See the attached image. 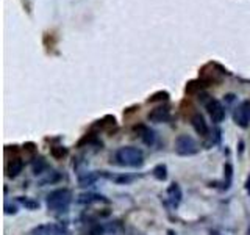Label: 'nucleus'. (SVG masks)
Returning <instances> with one entry per match:
<instances>
[{
  "label": "nucleus",
  "mask_w": 250,
  "mask_h": 235,
  "mask_svg": "<svg viewBox=\"0 0 250 235\" xmlns=\"http://www.w3.org/2000/svg\"><path fill=\"white\" fill-rule=\"evenodd\" d=\"M114 163L125 168H141L144 164V152L135 146H122L114 152Z\"/></svg>",
  "instance_id": "f257e3e1"
},
{
  "label": "nucleus",
  "mask_w": 250,
  "mask_h": 235,
  "mask_svg": "<svg viewBox=\"0 0 250 235\" xmlns=\"http://www.w3.org/2000/svg\"><path fill=\"white\" fill-rule=\"evenodd\" d=\"M72 199V191L67 190V188H58V190H53L47 194L45 206L53 213H64V212L69 210Z\"/></svg>",
  "instance_id": "f03ea898"
},
{
  "label": "nucleus",
  "mask_w": 250,
  "mask_h": 235,
  "mask_svg": "<svg viewBox=\"0 0 250 235\" xmlns=\"http://www.w3.org/2000/svg\"><path fill=\"white\" fill-rule=\"evenodd\" d=\"M199 151H200L199 143L191 135L183 133V135H178L175 138V152L180 157H191L195 155Z\"/></svg>",
  "instance_id": "7ed1b4c3"
},
{
  "label": "nucleus",
  "mask_w": 250,
  "mask_h": 235,
  "mask_svg": "<svg viewBox=\"0 0 250 235\" xmlns=\"http://www.w3.org/2000/svg\"><path fill=\"white\" fill-rule=\"evenodd\" d=\"M202 100H203V105H205L207 112H208V115L211 118V121L219 124V122H222L225 119V108L221 104V100L213 99L209 96H207V99H202Z\"/></svg>",
  "instance_id": "20e7f679"
},
{
  "label": "nucleus",
  "mask_w": 250,
  "mask_h": 235,
  "mask_svg": "<svg viewBox=\"0 0 250 235\" xmlns=\"http://www.w3.org/2000/svg\"><path fill=\"white\" fill-rule=\"evenodd\" d=\"M233 121L241 129H247L250 122V100H242L241 104L234 108Z\"/></svg>",
  "instance_id": "39448f33"
},
{
  "label": "nucleus",
  "mask_w": 250,
  "mask_h": 235,
  "mask_svg": "<svg viewBox=\"0 0 250 235\" xmlns=\"http://www.w3.org/2000/svg\"><path fill=\"white\" fill-rule=\"evenodd\" d=\"M189 121H191L192 129L197 132L200 137H208L209 135V127H208L205 118H203V115L200 112H194L189 116Z\"/></svg>",
  "instance_id": "423d86ee"
},
{
  "label": "nucleus",
  "mask_w": 250,
  "mask_h": 235,
  "mask_svg": "<svg viewBox=\"0 0 250 235\" xmlns=\"http://www.w3.org/2000/svg\"><path fill=\"white\" fill-rule=\"evenodd\" d=\"M31 235H70L66 227L60 224H45L38 226L36 229L31 231Z\"/></svg>",
  "instance_id": "0eeeda50"
},
{
  "label": "nucleus",
  "mask_w": 250,
  "mask_h": 235,
  "mask_svg": "<svg viewBox=\"0 0 250 235\" xmlns=\"http://www.w3.org/2000/svg\"><path fill=\"white\" fill-rule=\"evenodd\" d=\"M148 121H152V122H156V124H160V122H167L170 119V110L167 105H160V107H156L153 108L150 113H148Z\"/></svg>",
  "instance_id": "6e6552de"
},
{
  "label": "nucleus",
  "mask_w": 250,
  "mask_h": 235,
  "mask_svg": "<svg viewBox=\"0 0 250 235\" xmlns=\"http://www.w3.org/2000/svg\"><path fill=\"white\" fill-rule=\"evenodd\" d=\"M166 194H167V201L170 204V207L177 209L180 206V202H182V198H183V191H182V188H180V185L175 184V182L170 184L167 187Z\"/></svg>",
  "instance_id": "1a4fd4ad"
},
{
  "label": "nucleus",
  "mask_w": 250,
  "mask_h": 235,
  "mask_svg": "<svg viewBox=\"0 0 250 235\" xmlns=\"http://www.w3.org/2000/svg\"><path fill=\"white\" fill-rule=\"evenodd\" d=\"M23 169V160L19 155H14L13 159L6 162V176L8 177H18Z\"/></svg>",
  "instance_id": "9d476101"
},
{
  "label": "nucleus",
  "mask_w": 250,
  "mask_h": 235,
  "mask_svg": "<svg viewBox=\"0 0 250 235\" xmlns=\"http://www.w3.org/2000/svg\"><path fill=\"white\" fill-rule=\"evenodd\" d=\"M78 204H96V202H108L105 196L97 194V193H82L77 198Z\"/></svg>",
  "instance_id": "9b49d317"
},
{
  "label": "nucleus",
  "mask_w": 250,
  "mask_h": 235,
  "mask_svg": "<svg viewBox=\"0 0 250 235\" xmlns=\"http://www.w3.org/2000/svg\"><path fill=\"white\" fill-rule=\"evenodd\" d=\"M135 130L138 132V135L141 137V140H143L146 144L152 146L155 143V132L152 129L146 127V125H136Z\"/></svg>",
  "instance_id": "f8f14e48"
},
{
  "label": "nucleus",
  "mask_w": 250,
  "mask_h": 235,
  "mask_svg": "<svg viewBox=\"0 0 250 235\" xmlns=\"http://www.w3.org/2000/svg\"><path fill=\"white\" fill-rule=\"evenodd\" d=\"M99 176L94 174V172H82L78 174V185L80 187H91L97 182Z\"/></svg>",
  "instance_id": "ddd939ff"
},
{
  "label": "nucleus",
  "mask_w": 250,
  "mask_h": 235,
  "mask_svg": "<svg viewBox=\"0 0 250 235\" xmlns=\"http://www.w3.org/2000/svg\"><path fill=\"white\" fill-rule=\"evenodd\" d=\"M152 174H153V177L156 179V180H166L167 179V166L166 164H156V166L153 168V171H152Z\"/></svg>",
  "instance_id": "4468645a"
},
{
  "label": "nucleus",
  "mask_w": 250,
  "mask_h": 235,
  "mask_svg": "<svg viewBox=\"0 0 250 235\" xmlns=\"http://www.w3.org/2000/svg\"><path fill=\"white\" fill-rule=\"evenodd\" d=\"M18 202L21 204V206L25 207V209H28V210H36V209H39V202H36V201H33V199L27 198V196H19V198H18Z\"/></svg>",
  "instance_id": "2eb2a0df"
},
{
  "label": "nucleus",
  "mask_w": 250,
  "mask_h": 235,
  "mask_svg": "<svg viewBox=\"0 0 250 235\" xmlns=\"http://www.w3.org/2000/svg\"><path fill=\"white\" fill-rule=\"evenodd\" d=\"M47 168V163L44 159H35V163H33V172L38 176V174H42V169Z\"/></svg>",
  "instance_id": "dca6fc26"
},
{
  "label": "nucleus",
  "mask_w": 250,
  "mask_h": 235,
  "mask_svg": "<svg viewBox=\"0 0 250 235\" xmlns=\"http://www.w3.org/2000/svg\"><path fill=\"white\" fill-rule=\"evenodd\" d=\"M52 155L55 159H62L64 155H67V149L61 147V146H55V147H52Z\"/></svg>",
  "instance_id": "f3484780"
},
{
  "label": "nucleus",
  "mask_w": 250,
  "mask_h": 235,
  "mask_svg": "<svg viewBox=\"0 0 250 235\" xmlns=\"http://www.w3.org/2000/svg\"><path fill=\"white\" fill-rule=\"evenodd\" d=\"M169 99V94L167 93H156L153 94L152 97H148V102H155V100H167Z\"/></svg>",
  "instance_id": "a211bd4d"
},
{
  "label": "nucleus",
  "mask_w": 250,
  "mask_h": 235,
  "mask_svg": "<svg viewBox=\"0 0 250 235\" xmlns=\"http://www.w3.org/2000/svg\"><path fill=\"white\" fill-rule=\"evenodd\" d=\"M5 213L6 215H14V213H18V207L16 206H10V204H5Z\"/></svg>",
  "instance_id": "6ab92c4d"
},
{
  "label": "nucleus",
  "mask_w": 250,
  "mask_h": 235,
  "mask_svg": "<svg viewBox=\"0 0 250 235\" xmlns=\"http://www.w3.org/2000/svg\"><path fill=\"white\" fill-rule=\"evenodd\" d=\"M246 191L249 193V196H250V176L246 179Z\"/></svg>",
  "instance_id": "aec40b11"
},
{
  "label": "nucleus",
  "mask_w": 250,
  "mask_h": 235,
  "mask_svg": "<svg viewBox=\"0 0 250 235\" xmlns=\"http://www.w3.org/2000/svg\"><path fill=\"white\" fill-rule=\"evenodd\" d=\"M167 235H175V234H174V231H167Z\"/></svg>",
  "instance_id": "412c9836"
},
{
  "label": "nucleus",
  "mask_w": 250,
  "mask_h": 235,
  "mask_svg": "<svg viewBox=\"0 0 250 235\" xmlns=\"http://www.w3.org/2000/svg\"><path fill=\"white\" fill-rule=\"evenodd\" d=\"M211 235H221V234H216V232H214V234H211Z\"/></svg>",
  "instance_id": "4be33fe9"
},
{
  "label": "nucleus",
  "mask_w": 250,
  "mask_h": 235,
  "mask_svg": "<svg viewBox=\"0 0 250 235\" xmlns=\"http://www.w3.org/2000/svg\"><path fill=\"white\" fill-rule=\"evenodd\" d=\"M249 235H250V226H249Z\"/></svg>",
  "instance_id": "5701e85b"
}]
</instances>
